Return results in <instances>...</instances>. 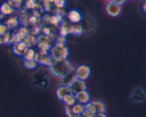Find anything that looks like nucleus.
<instances>
[{
    "instance_id": "f257e3e1",
    "label": "nucleus",
    "mask_w": 146,
    "mask_h": 117,
    "mask_svg": "<svg viewBox=\"0 0 146 117\" xmlns=\"http://www.w3.org/2000/svg\"><path fill=\"white\" fill-rule=\"evenodd\" d=\"M50 74L55 78H59L71 70L74 66L68 60H51L48 65Z\"/></svg>"
},
{
    "instance_id": "f03ea898",
    "label": "nucleus",
    "mask_w": 146,
    "mask_h": 117,
    "mask_svg": "<svg viewBox=\"0 0 146 117\" xmlns=\"http://www.w3.org/2000/svg\"><path fill=\"white\" fill-rule=\"evenodd\" d=\"M68 49L66 45L56 44L50 51V57L52 60H66L68 58Z\"/></svg>"
},
{
    "instance_id": "7ed1b4c3",
    "label": "nucleus",
    "mask_w": 146,
    "mask_h": 117,
    "mask_svg": "<svg viewBox=\"0 0 146 117\" xmlns=\"http://www.w3.org/2000/svg\"><path fill=\"white\" fill-rule=\"evenodd\" d=\"M74 73H75L76 78L81 80L86 81L89 78L91 73V70L90 67L88 65H81L75 68Z\"/></svg>"
},
{
    "instance_id": "20e7f679",
    "label": "nucleus",
    "mask_w": 146,
    "mask_h": 117,
    "mask_svg": "<svg viewBox=\"0 0 146 117\" xmlns=\"http://www.w3.org/2000/svg\"><path fill=\"white\" fill-rule=\"evenodd\" d=\"M106 13L110 16L116 17L121 14L122 11V7L121 5H118L109 1L106 7Z\"/></svg>"
},
{
    "instance_id": "39448f33",
    "label": "nucleus",
    "mask_w": 146,
    "mask_h": 117,
    "mask_svg": "<svg viewBox=\"0 0 146 117\" xmlns=\"http://www.w3.org/2000/svg\"><path fill=\"white\" fill-rule=\"evenodd\" d=\"M68 87L71 89V92L73 94H76L78 92H81V91L86 90V84L85 81L81 80L77 78H75L72 82H71Z\"/></svg>"
},
{
    "instance_id": "423d86ee",
    "label": "nucleus",
    "mask_w": 146,
    "mask_h": 117,
    "mask_svg": "<svg viewBox=\"0 0 146 117\" xmlns=\"http://www.w3.org/2000/svg\"><path fill=\"white\" fill-rule=\"evenodd\" d=\"M74 70H75V68H73L71 70H70L68 73L65 74L62 77L58 78L59 79L58 80L59 85H67V86H68L71 84V82L76 78Z\"/></svg>"
},
{
    "instance_id": "0eeeda50",
    "label": "nucleus",
    "mask_w": 146,
    "mask_h": 117,
    "mask_svg": "<svg viewBox=\"0 0 146 117\" xmlns=\"http://www.w3.org/2000/svg\"><path fill=\"white\" fill-rule=\"evenodd\" d=\"M131 99L133 102H137V103L144 102L145 99V94L143 89L141 88H135L132 92Z\"/></svg>"
},
{
    "instance_id": "6e6552de",
    "label": "nucleus",
    "mask_w": 146,
    "mask_h": 117,
    "mask_svg": "<svg viewBox=\"0 0 146 117\" xmlns=\"http://www.w3.org/2000/svg\"><path fill=\"white\" fill-rule=\"evenodd\" d=\"M74 96H75L76 102L81 104L83 105H85L87 103H88L90 102V99H91L90 98V94L86 90L78 92V93L75 94Z\"/></svg>"
},
{
    "instance_id": "1a4fd4ad",
    "label": "nucleus",
    "mask_w": 146,
    "mask_h": 117,
    "mask_svg": "<svg viewBox=\"0 0 146 117\" xmlns=\"http://www.w3.org/2000/svg\"><path fill=\"white\" fill-rule=\"evenodd\" d=\"M28 50L27 43L24 42H17L14 43L12 47V51L15 55H24L27 51Z\"/></svg>"
},
{
    "instance_id": "9d476101",
    "label": "nucleus",
    "mask_w": 146,
    "mask_h": 117,
    "mask_svg": "<svg viewBox=\"0 0 146 117\" xmlns=\"http://www.w3.org/2000/svg\"><path fill=\"white\" fill-rule=\"evenodd\" d=\"M71 93L72 92H71V89L67 85H59L56 90V95L60 101L62 100L64 96Z\"/></svg>"
},
{
    "instance_id": "9b49d317",
    "label": "nucleus",
    "mask_w": 146,
    "mask_h": 117,
    "mask_svg": "<svg viewBox=\"0 0 146 117\" xmlns=\"http://www.w3.org/2000/svg\"><path fill=\"white\" fill-rule=\"evenodd\" d=\"M68 18L71 22L78 24L82 20V16L79 11L77 9H72L68 12Z\"/></svg>"
},
{
    "instance_id": "f8f14e48",
    "label": "nucleus",
    "mask_w": 146,
    "mask_h": 117,
    "mask_svg": "<svg viewBox=\"0 0 146 117\" xmlns=\"http://www.w3.org/2000/svg\"><path fill=\"white\" fill-rule=\"evenodd\" d=\"M14 11V8L8 2H4L0 6V14L3 15H9Z\"/></svg>"
},
{
    "instance_id": "ddd939ff",
    "label": "nucleus",
    "mask_w": 146,
    "mask_h": 117,
    "mask_svg": "<svg viewBox=\"0 0 146 117\" xmlns=\"http://www.w3.org/2000/svg\"><path fill=\"white\" fill-rule=\"evenodd\" d=\"M91 102L95 107L97 113H106V106L104 102L99 100H94Z\"/></svg>"
},
{
    "instance_id": "4468645a",
    "label": "nucleus",
    "mask_w": 146,
    "mask_h": 117,
    "mask_svg": "<svg viewBox=\"0 0 146 117\" xmlns=\"http://www.w3.org/2000/svg\"><path fill=\"white\" fill-rule=\"evenodd\" d=\"M63 102L65 105H68V106H73L75 103H76V100L75 96H74V94H68L66 95V96L64 97V98L62 99Z\"/></svg>"
},
{
    "instance_id": "2eb2a0df",
    "label": "nucleus",
    "mask_w": 146,
    "mask_h": 117,
    "mask_svg": "<svg viewBox=\"0 0 146 117\" xmlns=\"http://www.w3.org/2000/svg\"><path fill=\"white\" fill-rule=\"evenodd\" d=\"M5 24L8 29H13V28H16L19 25V21L17 17L13 16L8 18L5 21V24Z\"/></svg>"
},
{
    "instance_id": "dca6fc26",
    "label": "nucleus",
    "mask_w": 146,
    "mask_h": 117,
    "mask_svg": "<svg viewBox=\"0 0 146 117\" xmlns=\"http://www.w3.org/2000/svg\"><path fill=\"white\" fill-rule=\"evenodd\" d=\"M71 109L74 115H81L84 110V106L81 104L76 102L73 106H71Z\"/></svg>"
},
{
    "instance_id": "f3484780",
    "label": "nucleus",
    "mask_w": 146,
    "mask_h": 117,
    "mask_svg": "<svg viewBox=\"0 0 146 117\" xmlns=\"http://www.w3.org/2000/svg\"><path fill=\"white\" fill-rule=\"evenodd\" d=\"M24 66L28 70L35 69L38 65V62L35 60H24Z\"/></svg>"
},
{
    "instance_id": "a211bd4d",
    "label": "nucleus",
    "mask_w": 146,
    "mask_h": 117,
    "mask_svg": "<svg viewBox=\"0 0 146 117\" xmlns=\"http://www.w3.org/2000/svg\"><path fill=\"white\" fill-rule=\"evenodd\" d=\"M51 58L49 56H47V55H44L41 57H40L39 60H37V62L40 63L41 65H44V66H48L51 61Z\"/></svg>"
},
{
    "instance_id": "6ab92c4d",
    "label": "nucleus",
    "mask_w": 146,
    "mask_h": 117,
    "mask_svg": "<svg viewBox=\"0 0 146 117\" xmlns=\"http://www.w3.org/2000/svg\"><path fill=\"white\" fill-rule=\"evenodd\" d=\"M24 60H35L36 53L32 49H28L24 54Z\"/></svg>"
},
{
    "instance_id": "aec40b11",
    "label": "nucleus",
    "mask_w": 146,
    "mask_h": 117,
    "mask_svg": "<svg viewBox=\"0 0 146 117\" xmlns=\"http://www.w3.org/2000/svg\"><path fill=\"white\" fill-rule=\"evenodd\" d=\"M60 34H61V36L66 37L68 34H70L69 26L66 25V24H64L61 26V28H60Z\"/></svg>"
},
{
    "instance_id": "412c9836",
    "label": "nucleus",
    "mask_w": 146,
    "mask_h": 117,
    "mask_svg": "<svg viewBox=\"0 0 146 117\" xmlns=\"http://www.w3.org/2000/svg\"><path fill=\"white\" fill-rule=\"evenodd\" d=\"M83 33V28L81 25H76L73 26V34L76 35V36H79L82 34Z\"/></svg>"
},
{
    "instance_id": "4be33fe9",
    "label": "nucleus",
    "mask_w": 146,
    "mask_h": 117,
    "mask_svg": "<svg viewBox=\"0 0 146 117\" xmlns=\"http://www.w3.org/2000/svg\"><path fill=\"white\" fill-rule=\"evenodd\" d=\"M84 110L88 111V112H91V113L95 115L97 113L95 107H94V105L91 104V102H88V103H87L86 105H84Z\"/></svg>"
},
{
    "instance_id": "5701e85b",
    "label": "nucleus",
    "mask_w": 146,
    "mask_h": 117,
    "mask_svg": "<svg viewBox=\"0 0 146 117\" xmlns=\"http://www.w3.org/2000/svg\"><path fill=\"white\" fill-rule=\"evenodd\" d=\"M10 40H11V35L7 31L5 34L2 35V41L3 44H9L10 43Z\"/></svg>"
},
{
    "instance_id": "b1692460",
    "label": "nucleus",
    "mask_w": 146,
    "mask_h": 117,
    "mask_svg": "<svg viewBox=\"0 0 146 117\" xmlns=\"http://www.w3.org/2000/svg\"><path fill=\"white\" fill-rule=\"evenodd\" d=\"M61 18H60V16H53L50 18V22L54 25H58L59 22L61 21Z\"/></svg>"
},
{
    "instance_id": "393cba45",
    "label": "nucleus",
    "mask_w": 146,
    "mask_h": 117,
    "mask_svg": "<svg viewBox=\"0 0 146 117\" xmlns=\"http://www.w3.org/2000/svg\"><path fill=\"white\" fill-rule=\"evenodd\" d=\"M64 112H65L66 116L67 117H73L74 116V114H73L72 112L71 106H68V105H65V106H64Z\"/></svg>"
},
{
    "instance_id": "a878e982",
    "label": "nucleus",
    "mask_w": 146,
    "mask_h": 117,
    "mask_svg": "<svg viewBox=\"0 0 146 117\" xmlns=\"http://www.w3.org/2000/svg\"><path fill=\"white\" fill-rule=\"evenodd\" d=\"M53 1L55 4V5L60 9L63 8L66 4L65 0H53Z\"/></svg>"
},
{
    "instance_id": "bb28decb",
    "label": "nucleus",
    "mask_w": 146,
    "mask_h": 117,
    "mask_svg": "<svg viewBox=\"0 0 146 117\" xmlns=\"http://www.w3.org/2000/svg\"><path fill=\"white\" fill-rule=\"evenodd\" d=\"M66 42V38L64 36H59L58 38H57L56 41V45H65Z\"/></svg>"
},
{
    "instance_id": "cd10ccee",
    "label": "nucleus",
    "mask_w": 146,
    "mask_h": 117,
    "mask_svg": "<svg viewBox=\"0 0 146 117\" xmlns=\"http://www.w3.org/2000/svg\"><path fill=\"white\" fill-rule=\"evenodd\" d=\"M36 3L34 0H27V2H26V6H27V8L29 9H32L35 7Z\"/></svg>"
},
{
    "instance_id": "c85d7f7f",
    "label": "nucleus",
    "mask_w": 146,
    "mask_h": 117,
    "mask_svg": "<svg viewBox=\"0 0 146 117\" xmlns=\"http://www.w3.org/2000/svg\"><path fill=\"white\" fill-rule=\"evenodd\" d=\"M7 31H8V28L6 26L5 24H0V35H2L3 34H5Z\"/></svg>"
},
{
    "instance_id": "c756f323",
    "label": "nucleus",
    "mask_w": 146,
    "mask_h": 117,
    "mask_svg": "<svg viewBox=\"0 0 146 117\" xmlns=\"http://www.w3.org/2000/svg\"><path fill=\"white\" fill-rule=\"evenodd\" d=\"M82 115L84 117H94V114H91V112H88V111L86 110H84V112H83L82 113Z\"/></svg>"
},
{
    "instance_id": "7c9ffc66",
    "label": "nucleus",
    "mask_w": 146,
    "mask_h": 117,
    "mask_svg": "<svg viewBox=\"0 0 146 117\" xmlns=\"http://www.w3.org/2000/svg\"><path fill=\"white\" fill-rule=\"evenodd\" d=\"M110 1H112V2H113V3H115V4H118V5L122 6L123 4L126 1V0H110Z\"/></svg>"
},
{
    "instance_id": "2f4dec72",
    "label": "nucleus",
    "mask_w": 146,
    "mask_h": 117,
    "mask_svg": "<svg viewBox=\"0 0 146 117\" xmlns=\"http://www.w3.org/2000/svg\"><path fill=\"white\" fill-rule=\"evenodd\" d=\"M94 117H108L106 113H96Z\"/></svg>"
},
{
    "instance_id": "473e14b6",
    "label": "nucleus",
    "mask_w": 146,
    "mask_h": 117,
    "mask_svg": "<svg viewBox=\"0 0 146 117\" xmlns=\"http://www.w3.org/2000/svg\"><path fill=\"white\" fill-rule=\"evenodd\" d=\"M30 21H33L34 24V23H36V18L35 16H31V18H30Z\"/></svg>"
},
{
    "instance_id": "72a5a7b5",
    "label": "nucleus",
    "mask_w": 146,
    "mask_h": 117,
    "mask_svg": "<svg viewBox=\"0 0 146 117\" xmlns=\"http://www.w3.org/2000/svg\"><path fill=\"white\" fill-rule=\"evenodd\" d=\"M3 45V41H2V35H0V45Z\"/></svg>"
},
{
    "instance_id": "f704fd0d",
    "label": "nucleus",
    "mask_w": 146,
    "mask_h": 117,
    "mask_svg": "<svg viewBox=\"0 0 146 117\" xmlns=\"http://www.w3.org/2000/svg\"><path fill=\"white\" fill-rule=\"evenodd\" d=\"M143 11L145 13V2H144L143 4Z\"/></svg>"
},
{
    "instance_id": "c9c22d12",
    "label": "nucleus",
    "mask_w": 146,
    "mask_h": 117,
    "mask_svg": "<svg viewBox=\"0 0 146 117\" xmlns=\"http://www.w3.org/2000/svg\"><path fill=\"white\" fill-rule=\"evenodd\" d=\"M73 117H84L82 115H74Z\"/></svg>"
},
{
    "instance_id": "e433bc0d",
    "label": "nucleus",
    "mask_w": 146,
    "mask_h": 117,
    "mask_svg": "<svg viewBox=\"0 0 146 117\" xmlns=\"http://www.w3.org/2000/svg\"><path fill=\"white\" fill-rule=\"evenodd\" d=\"M3 16H4V15H3V14H0V21H1V20L2 19Z\"/></svg>"
},
{
    "instance_id": "4c0bfd02",
    "label": "nucleus",
    "mask_w": 146,
    "mask_h": 117,
    "mask_svg": "<svg viewBox=\"0 0 146 117\" xmlns=\"http://www.w3.org/2000/svg\"><path fill=\"white\" fill-rule=\"evenodd\" d=\"M131 1H135V0H131Z\"/></svg>"
}]
</instances>
